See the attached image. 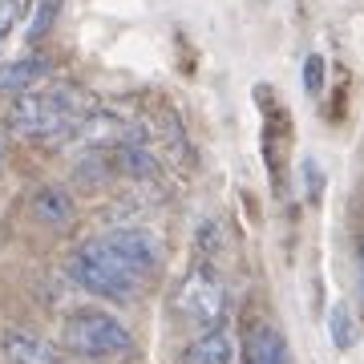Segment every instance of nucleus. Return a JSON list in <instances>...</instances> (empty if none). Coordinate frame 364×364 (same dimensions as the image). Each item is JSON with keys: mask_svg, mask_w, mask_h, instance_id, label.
Returning a JSON list of instances; mask_svg holds the SVG:
<instances>
[{"mask_svg": "<svg viewBox=\"0 0 364 364\" xmlns=\"http://www.w3.org/2000/svg\"><path fill=\"white\" fill-rule=\"evenodd\" d=\"M93 109V97L77 85H49V90L21 93L9 109V130L25 142H53L69 138L73 126Z\"/></svg>", "mask_w": 364, "mask_h": 364, "instance_id": "1", "label": "nucleus"}, {"mask_svg": "<svg viewBox=\"0 0 364 364\" xmlns=\"http://www.w3.org/2000/svg\"><path fill=\"white\" fill-rule=\"evenodd\" d=\"M69 275L85 291H93V296H102V299H117V304L134 299L146 284V275L134 272L130 263L114 251V243L105 235H93L90 243H81L73 263H69Z\"/></svg>", "mask_w": 364, "mask_h": 364, "instance_id": "2", "label": "nucleus"}, {"mask_svg": "<svg viewBox=\"0 0 364 364\" xmlns=\"http://www.w3.org/2000/svg\"><path fill=\"white\" fill-rule=\"evenodd\" d=\"M61 344L81 360H117L134 348V336L109 312H77L61 324Z\"/></svg>", "mask_w": 364, "mask_h": 364, "instance_id": "3", "label": "nucleus"}, {"mask_svg": "<svg viewBox=\"0 0 364 364\" xmlns=\"http://www.w3.org/2000/svg\"><path fill=\"white\" fill-rule=\"evenodd\" d=\"M174 308L186 324L203 328H223V316H227V284H223V275L210 267V263H198L191 272L182 275L178 291H174Z\"/></svg>", "mask_w": 364, "mask_h": 364, "instance_id": "4", "label": "nucleus"}, {"mask_svg": "<svg viewBox=\"0 0 364 364\" xmlns=\"http://www.w3.org/2000/svg\"><path fill=\"white\" fill-rule=\"evenodd\" d=\"M69 138L77 146H85L90 154H109V150H117V146L130 138V122H122L114 109H90V114L73 126Z\"/></svg>", "mask_w": 364, "mask_h": 364, "instance_id": "5", "label": "nucleus"}, {"mask_svg": "<svg viewBox=\"0 0 364 364\" xmlns=\"http://www.w3.org/2000/svg\"><path fill=\"white\" fill-rule=\"evenodd\" d=\"M105 239L114 243V251L130 263L138 275H146V279L154 275L158 259H162V243H158L150 231H142V227H114V231H105Z\"/></svg>", "mask_w": 364, "mask_h": 364, "instance_id": "6", "label": "nucleus"}, {"mask_svg": "<svg viewBox=\"0 0 364 364\" xmlns=\"http://www.w3.org/2000/svg\"><path fill=\"white\" fill-rule=\"evenodd\" d=\"M53 73V57L45 53H25L16 61H4L0 65V93H28V90H41V81Z\"/></svg>", "mask_w": 364, "mask_h": 364, "instance_id": "7", "label": "nucleus"}, {"mask_svg": "<svg viewBox=\"0 0 364 364\" xmlns=\"http://www.w3.org/2000/svg\"><path fill=\"white\" fill-rule=\"evenodd\" d=\"M0 352H4L9 364H65V356L53 348L49 340L33 336V332H21V328L0 332Z\"/></svg>", "mask_w": 364, "mask_h": 364, "instance_id": "8", "label": "nucleus"}, {"mask_svg": "<svg viewBox=\"0 0 364 364\" xmlns=\"http://www.w3.org/2000/svg\"><path fill=\"white\" fill-rule=\"evenodd\" d=\"M28 210H33V219L53 227V231H69L73 219H77V203L65 186H41L37 195L28 198Z\"/></svg>", "mask_w": 364, "mask_h": 364, "instance_id": "9", "label": "nucleus"}, {"mask_svg": "<svg viewBox=\"0 0 364 364\" xmlns=\"http://www.w3.org/2000/svg\"><path fill=\"white\" fill-rule=\"evenodd\" d=\"M235 360V336L231 328H210V332H203V336L186 348V356H182V364H231Z\"/></svg>", "mask_w": 364, "mask_h": 364, "instance_id": "10", "label": "nucleus"}, {"mask_svg": "<svg viewBox=\"0 0 364 364\" xmlns=\"http://www.w3.org/2000/svg\"><path fill=\"white\" fill-rule=\"evenodd\" d=\"M243 364H287V340L279 328L255 324L243 348Z\"/></svg>", "mask_w": 364, "mask_h": 364, "instance_id": "11", "label": "nucleus"}, {"mask_svg": "<svg viewBox=\"0 0 364 364\" xmlns=\"http://www.w3.org/2000/svg\"><path fill=\"white\" fill-rule=\"evenodd\" d=\"M61 4H65V0H33V9H28V28H25L28 45H37V41L49 37V28L57 25V16H61Z\"/></svg>", "mask_w": 364, "mask_h": 364, "instance_id": "12", "label": "nucleus"}, {"mask_svg": "<svg viewBox=\"0 0 364 364\" xmlns=\"http://www.w3.org/2000/svg\"><path fill=\"white\" fill-rule=\"evenodd\" d=\"M33 9V0H0V49L13 37V28L25 21V13Z\"/></svg>", "mask_w": 364, "mask_h": 364, "instance_id": "13", "label": "nucleus"}, {"mask_svg": "<svg viewBox=\"0 0 364 364\" xmlns=\"http://www.w3.org/2000/svg\"><path fill=\"white\" fill-rule=\"evenodd\" d=\"M328 324H332V344H336V348H352V340H356V324H352L348 304H336Z\"/></svg>", "mask_w": 364, "mask_h": 364, "instance_id": "14", "label": "nucleus"}, {"mask_svg": "<svg viewBox=\"0 0 364 364\" xmlns=\"http://www.w3.org/2000/svg\"><path fill=\"white\" fill-rule=\"evenodd\" d=\"M324 77H328V65H324V57L320 53H312L308 61H304V90L312 93H324Z\"/></svg>", "mask_w": 364, "mask_h": 364, "instance_id": "15", "label": "nucleus"}, {"mask_svg": "<svg viewBox=\"0 0 364 364\" xmlns=\"http://www.w3.org/2000/svg\"><path fill=\"white\" fill-rule=\"evenodd\" d=\"M356 263H360V284H364V235H360V243H356Z\"/></svg>", "mask_w": 364, "mask_h": 364, "instance_id": "16", "label": "nucleus"}, {"mask_svg": "<svg viewBox=\"0 0 364 364\" xmlns=\"http://www.w3.org/2000/svg\"><path fill=\"white\" fill-rule=\"evenodd\" d=\"M4 158H9V142H4V130H0V170H4Z\"/></svg>", "mask_w": 364, "mask_h": 364, "instance_id": "17", "label": "nucleus"}]
</instances>
